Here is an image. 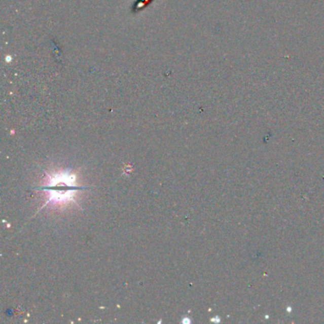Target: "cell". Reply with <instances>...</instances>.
Wrapping results in <instances>:
<instances>
[{"label": "cell", "mask_w": 324, "mask_h": 324, "mask_svg": "<svg viewBox=\"0 0 324 324\" xmlns=\"http://www.w3.org/2000/svg\"><path fill=\"white\" fill-rule=\"evenodd\" d=\"M48 180L45 186L39 188L48 191V200L41 207H45L49 204H66L75 203V197L78 190H83V188L76 185V177L75 174L68 170L55 172L52 175L47 174Z\"/></svg>", "instance_id": "1"}]
</instances>
